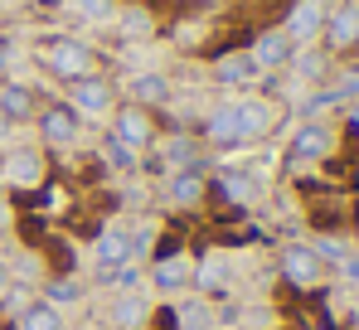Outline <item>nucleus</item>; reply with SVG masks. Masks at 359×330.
Masks as SVG:
<instances>
[{
	"instance_id": "obj_19",
	"label": "nucleus",
	"mask_w": 359,
	"mask_h": 330,
	"mask_svg": "<svg viewBox=\"0 0 359 330\" xmlns=\"http://www.w3.org/2000/svg\"><path fill=\"white\" fill-rule=\"evenodd\" d=\"M257 73V58L243 54V58H224V68H219V78L224 83H243V78H252Z\"/></svg>"
},
{
	"instance_id": "obj_26",
	"label": "nucleus",
	"mask_w": 359,
	"mask_h": 330,
	"mask_svg": "<svg viewBox=\"0 0 359 330\" xmlns=\"http://www.w3.org/2000/svg\"><path fill=\"white\" fill-rule=\"evenodd\" d=\"M350 117H355V126H359V103H355V112H350Z\"/></svg>"
},
{
	"instance_id": "obj_2",
	"label": "nucleus",
	"mask_w": 359,
	"mask_h": 330,
	"mask_svg": "<svg viewBox=\"0 0 359 330\" xmlns=\"http://www.w3.org/2000/svg\"><path fill=\"white\" fill-rule=\"evenodd\" d=\"M282 277H287L292 286H316V282L325 277V258H320L316 248H306V243H287V248H282Z\"/></svg>"
},
{
	"instance_id": "obj_3",
	"label": "nucleus",
	"mask_w": 359,
	"mask_h": 330,
	"mask_svg": "<svg viewBox=\"0 0 359 330\" xmlns=\"http://www.w3.org/2000/svg\"><path fill=\"white\" fill-rule=\"evenodd\" d=\"M112 103H117V93H112L107 78H73V103L68 107L78 117H107Z\"/></svg>"
},
{
	"instance_id": "obj_15",
	"label": "nucleus",
	"mask_w": 359,
	"mask_h": 330,
	"mask_svg": "<svg viewBox=\"0 0 359 330\" xmlns=\"http://www.w3.org/2000/svg\"><path fill=\"white\" fill-rule=\"evenodd\" d=\"M15 326L20 330H68L63 326V311L54 301H29V306L15 316Z\"/></svg>"
},
{
	"instance_id": "obj_17",
	"label": "nucleus",
	"mask_w": 359,
	"mask_h": 330,
	"mask_svg": "<svg viewBox=\"0 0 359 330\" xmlns=\"http://www.w3.org/2000/svg\"><path fill=\"white\" fill-rule=\"evenodd\" d=\"M29 107H34V98H29V88H20V83H5L0 88V112L15 121V117H29Z\"/></svg>"
},
{
	"instance_id": "obj_24",
	"label": "nucleus",
	"mask_w": 359,
	"mask_h": 330,
	"mask_svg": "<svg viewBox=\"0 0 359 330\" xmlns=\"http://www.w3.org/2000/svg\"><path fill=\"white\" fill-rule=\"evenodd\" d=\"M5 141H10V117L0 112V151H5Z\"/></svg>"
},
{
	"instance_id": "obj_16",
	"label": "nucleus",
	"mask_w": 359,
	"mask_h": 330,
	"mask_svg": "<svg viewBox=\"0 0 359 330\" xmlns=\"http://www.w3.org/2000/svg\"><path fill=\"white\" fill-rule=\"evenodd\" d=\"M199 199H204L199 170H180L175 180H170V204H199Z\"/></svg>"
},
{
	"instance_id": "obj_14",
	"label": "nucleus",
	"mask_w": 359,
	"mask_h": 330,
	"mask_svg": "<svg viewBox=\"0 0 359 330\" xmlns=\"http://www.w3.org/2000/svg\"><path fill=\"white\" fill-rule=\"evenodd\" d=\"M146 316H151V301L141 296V291H117V301H112V321L121 330H141L146 326Z\"/></svg>"
},
{
	"instance_id": "obj_22",
	"label": "nucleus",
	"mask_w": 359,
	"mask_h": 330,
	"mask_svg": "<svg viewBox=\"0 0 359 330\" xmlns=\"http://www.w3.org/2000/svg\"><path fill=\"white\" fill-rule=\"evenodd\" d=\"M165 156H170V161H175V165H189V156H194V146H189L184 136H175V141L165 146Z\"/></svg>"
},
{
	"instance_id": "obj_18",
	"label": "nucleus",
	"mask_w": 359,
	"mask_h": 330,
	"mask_svg": "<svg viewBox=\"0 0 359 330\" xmlns=\"http://www.w3.org/2000/svg\"><path fill=\"white\" fill-rule=\"evenodd\" d=\"M131 98H136V107L165 103V78H161V73H141V78L131 83Z\"/></svg>"
},
{
	"instance_id": "obj_6",
	"label": "nucleus",
	"mask_w": 359,
	"mask_h": 330,
	"mask_svg": "<svg viewBox=\"0 0 359 330\" xmlns=\"http://www.w3.org/2000/svg\"><path fill=\"white\" fill-rule=\"evenodd\" d=\"M44 63H49V73H59V78H83L88 63H93V49L78 44V39H54V44L44 49Z\"/></svg>"
},
{
	"instance_id": "obj_1",
	"label": "nucleus",
	"mask_w": 359,
	"mask_h": 330,
	"mask_svg": "<svg viewBox=\"0 0 359 330\" xmlns=\"http://www.w3.org/2000/svg\"><path fill=\"white\" fill-rule=\"evenodd\" d=\"M277 121V107L267 98H238L229 107H219L209 117V141L219 151H233V146H248V141H262Z\"/></svg>"
},
{
	"instance_id": "obj_12",
	"label": "nucleus",
	"mask_w": 359,
	"mask_h": 330,
	"mask_svg": "<svg viewBox=\"0 0 359 330\" xmlns=\"http://www.w3.org/2000/svg\"><path fill=\"white\" fill-rule=\"evenodd\" d=\"M189 258H180V253H165V258H156V268H151V286L156 291H180L184 282H189Z\"/></svg>"
},
{
	"instance_id": "obj_27",
	"label": "nucleus",
	"mask_w": 359,
	"mask_h": 330,
	"mask_svg": "<svg viewBox=\"0 0 359 330\" xmlns=\"http://www.w3.org/2000/svg\"><path fill=\"white\" fill-rule=\"evenodd\" d=\"M83 330H112V326H83Z\"/></svg>"
},
{
	"instance_id": "obj_25",
	"label": "nucleus",
	"mask_w": 359,
	"mask_h": 330,
	"mask_svg": "<svg viewBox=\"0 0 359 330\" xmlns=\"http://www.w3.org/2000/svg\"><path fill=\"white\" fill-rule=\"evenodd\" d=\"M5 286H10V268L0 263V291H5Z\"/></svg>"
},
{
	"instance_id": "obj_28",
	"label": "nucleus",
	"mask_w": 359,
	"mask_h": 330,
	"mask_svg": "<svg viewBox=\"0 0 359 330\" xmlns=\"http://www.w3.org/2000/svg\"><path fill=\"white\" fill-rule=\"evenodd\" d=\"M0 5H20V0H0Z\"/></svg>"
},
{
	"instance_id": "obj_11",
	"label": "nucleus",
	"mask_w": 359,
	"mask_h": 330,
	"mask_svg": "<svg viewBox=\"0 0 359 330\" xmlns=\"http://www.w3.org/2000/svg\"><path fill=\"white\" fill-rule=\"evenodd\" d=\"M330 146H335V131L325 121H306L297 131V141H292V161H320Z\"/></svg>"
},
{
	"instance_id": "obj_4",
	"label": "nucleus",
	"mask_w": 359,
	"mask_h": 330,
	"mask_svg": "<svg viewBox=\"0 0 359 330\" xmlns=\"http://www.w3.org/2000/svg\"><path fill=\"white\" fill-rule=\"evenodd\" d=\"M112 141H121V146H131V151H146L151 141H156V126H151V112L146 107H121L117 121H112Z\"/></svg>"
},
{
	"instance_id": "obj_7",
	"label": "nucleus",
	"mask_w": 359,
	"mask_h": 330,
	"mask_svg": "<svg viewBox=\"0 0 359 330\" xmlns=\"http://www.w3.org/2000/svg\"><path fill=\"white\" fill-rule=\"evenodd\" d=\"M93 253H97V268H102L107 277L121 272V268H126V263L136 258V253H131V233H126L121 223L102 228V238H97V248H93Z\"/></svg>"
},
{
	"instance_id": "obj_21",
	"label": "nucleus",
	"mask_w": 359,
	"mask_h": 330,
	"mask_svg": "<svg viewBox=\"0 0 359 330\" xmlns=\"http://www.w3.org/2000/svg\"><path fill=\"white\" fill-rule=\"evenodd\" d=\"M78 296H83L78 282H49V291H44V301H54V306L59 301H78Z\"/></svg>"
},
{
	"instance_id": "obj_10",
	"label": "nucleus",
	"mask_w": 359,
	"mask_h": 330,
	"mask_svg": "<svg viewBox=\"0 0 359 330\" xmlns=\"http://www.w3.org/2000/svg\"><path fill=\"white\" fill-rule=\"evenodd\" d=\"M325 49H350V44H359V0H345L330 20H325Z\"/></svg>"
},
{
	"instance_id": "obj_13",
	"label": "nucleus",
	"mask_w": 359,
	"mask_h": 330,
	"mask_svg": "<svg viewBox=\"0 0 359 330\" xmlns=\"http://www.w3.org/2000/svg\"><path fill=\"white\" fill-rule=\"evenodd\" d=\"M292 54H297V44L287 39V29H272V34H262V39H257V49H252L257 68H282V63H292Z\"/></svg>"
},
{
	"instance_id": "obj_8",
	"label": "nucleus",
	"mask_w": 359,
	"mask_h": 330,
	"mask_svg": "<svg viewBox=\"0 0 359 330\" xmlns=\"http://www.w3.org/2000/svg\"><path fill=\"white\" fill-rule=\"evenodd\" d=\"M39 131H44L49 146H73L78 131H83V121H78V112H73V107L54 103V107H44V117H39Z\"/></svg>"
},
{
	"instance_id": "obj_5",
	"label": "nucleus",
	"mask_w": 359,
	"mask_h": 330,
	"mask_svg": "<svg viewBox=\"0 0 359 330\" xmlns=\"http://www.w3.org/2000/svg\"><path fill=\"white\" fill-rule=\"evenodd\" d=\"M0 175H5V185H15V190H34V185H44V156H39L34 146H20V151L5 156Z\"/></svg>"
},
{
	"instance_id": "obj_23",
	"label": "nucleus",
	"mask_w": 359,
	"mask_h": 330,
	"mask_svg": "<svg viewBox=\"0 0 359 330\" xmlns=\"http://www.w3.org/2000/svg\"><path fill=\"white\" fill-rule=\"evenodd\" d=\"M229 194H233V199H252V180H248V175H233V180H229Z\"/></svg>"
},
{
	"instance_id": "obj_20",
	"label": "nucleus",
	"mask_w": 359,
	"mask_h": 330,
	"mask_svg": "<svg viewBox=\"0 0 359 330\" xmlns=\"http://www.w3.org/2000/svg\"><path fill=\"white\" fill-rule=\"evenodd\" d=\"M78 20H112V0H68Z\"/></svg>"
},
{
	"instance_id": "obj_9",
	"label": "nucleus",
	"mask_w": 359,
	"mask_h": 330,
	"mask_svg": "<svg viewBox=\"0 0 359 330\" xmlns=\"http://www.w3.org/2000/svg\"><path fill=\"white\" fill-rule=\"evenodd\" d=\"M325 20H330L325 0H301L297 10H292V20H287V39H292V44H306V39H316V34L325 29Z\"/></svg>"
}]
</instances>
